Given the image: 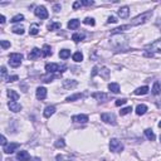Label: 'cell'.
Masks as SVG:
<instances>
[{
	"label": "cell",
	"instance_id": "cell-18",
	"mask_svg": "<svg viewBox=\"0 0 161 161\" xmlns=\"http://www.w3.org/2000/svg\"><path fill=\"white\" fill-rule=\"evenodd\" d=\"M54 112H56V107L54 106H47L44 112H43V115H44L45 118H49L50 116L54 115Z\"/></svg>",
	"mask_w": 161,
	"mask_h": 161
},
{
	"label": "cell",
	"instance_id": "cell-17",
	"mask_svg": "<svg viewBox=\"0 0 161 161\" xmlns=\"http://www.w3.org/2000/svg\"><path fill=\"white\" fill-rule=\"evenodd\" d=\"M35 96L38 100H44L47 97V89L44 87H38L37 92H35Z\"/></svg>",
	"mask_w": 161,
	"mask_h": 161
},
{
	"label": "cell",
	"instance_id": "cell-9",
	"mask_svg": "<svg viewBox=\"0 0 161 161\" xmlns=\"http://www.w3.org/2000/svg\"><path fill=\"white\" fill-rule=\"evenodd\" d=\"M19 146H20V145H19L18 142H11V143H8V145H5V146L3 147V151H4L5 154H13Z\"/></svg>",
	"mask_w": 161,
	"mask_h": 161
},
{
	"label": "cell",
	"instance_id": "cell-16",
	"mask_svg": "<svg viewBox=\"0 0 161 161\" xmlns=\"http://www.w3.org/2000/svg\"><path fill=\"white\" fill-rule=\"evenodd\" d=\"M17 159L19 160V161H29L32 157H30V155L28 154V151H19L18 154H17Z\"/></svg>",
	"mask_w": 161,
	"mask_h": 161
},
{
	"label": "cell",
	"instance_id": "cell-7",
	"mask_svg": "<svg viewBox=\"0 0 161 161\" xmlns=\"http://www.w3.org/2000/svg\"><path fill=\"white\" fill-rule=\"evenodd\" d=\"M34 14L35 17H38L39 19H47L48 18V10L45 9V6L43 5H40V6H37L35 10H34Z\"/></svg>",
	"mask_w": 161,
	"mask_h": 161
},
{
	"label": "cell",
	"instance_id": "cell-23",
	"mask_svg": "<svg viewBox=\"0 0 161 161\" xmlns=\"http://www.w3.org/2000/svg\"><path fill=\"white\" fill-rule=\"evenodd\" d=\"M145 136L147 137V140H150V141H155V139H156L155 133H154V131L151 128H146L145 130Z\"/></svg>",
	"mask_w": 161,
	"mask_h": 161
},
{
	"label": "cell",
	"instance_id": "cell-34",
	"mask_svg": "<svg viewBox=\"0 0 161 161\" xmlns=\"http://www.w3.org/2000/svg\"><path fill=\"white\" fill-rule=\"evenodd\" d=\"M54 146L57 147V149H63V147L65 146V141H64V139H58V140L54 142Z\"/></svg>",
	"mask_w": 161,
	"mask_h": 161
},
{
	"label": "cell",
	"instance_id": "cell-33",
	"mask_svg": "<svg viewBox=\"0 0 161 161\" xmlns=\"http://www.w3.org/2000/svg\"><path fill=\"white\" fill-rule=\"evenodd\" d=\"M73 61L74 62H82L83 61V54H82V53H80V52H76L74 53V54H73Z\"/></svg>",
	"mask_w": 161,
	"mask_h": 161
},
{
	"label": "cell",
	"instance_id": "cell-43",
	"mask_svg": "<svg viewBox=\"0 0 161 161\" xmlns=\"http://www.w3.org/2000/svg\"><path fill=\"white\" fill-rule=\"evenodd\" d=\"M95 4V2H92V0H83L82 2V5L83 6H91V5H93Z\"/></svg>",
	"mask_w": 161,
	"mask_h": 161
},
{
	"label": "cell",
	"instance_id": "cell-31",
	"mask_svg": "<svg viewBox=\"0 0 161 161\" xmlns=\"http://www.w3.org/2000/svg\"><path fill=\"white\" fill-rule=\"evenodd\" d=\"M39 33V25L38 24H32L29 28V34L30 35H37Z\"/></svg>",
	"mask_w": 161,
	"mask_h": 161
},
{
	"label": "cell",
	"instance_id": "cell-6",
	"mask_svg": "<svg viewBox=\"0 0 161 161\" xmlns=\"http://www.w3.org/2000/svg\"><path fill=\"white\" fill-rule=\"evenodd\" d=\"M110 150L112 152H121L124 150V143L117 139H112L110 141Z\"/></svg>",
	"mask_w": 161,
	"mask_h": 161
},
{
	"label": "cell",
	"instance_id": "cell-25",
	"mask_svg": "<svg viewBox=\"0 0 161 161\" xmlns=\"http://www.w3.org/2000/svg\"><path fill=\"white\" fill-rule=\"evenodd\" d=\"M68 29H71V30H73V29H77L78 26H79V20L78 19H72V20H69L68 22Z\"/></svg>",
	"mask_w": 161,
	"mask_h": 161
},
{
	"label": "cell",
	"instance_id": "cell-4",
	"mask_svg": "<svg viewBox=\"0 0 161 161\" xmlns=\"http://www.w3.org/2000/svg\"><path fill=\"white\" fill-rule=\"evenodd\" d=\"M145 49L147 50V56L154 54V53H161V39L155 40V42H152L151 44H149Z\"/></svg>",
	"mask_w": 161,
	"mask_h": 161
},
{
	"label": "cell",
	"instance_id": "cell-35",
	"mask_svg": "<svg viewBox=\"0 0 161 161\" xmlns=\"http://www.w3.org/2000/svg\"><path fill=\"white\" fill-rule=\"evenodd\" d=\"M22 20H24V15L23 14H17L15 17H13L11 18V23H19V22H22Z\"/></svg>",
	"mask_w": 161,
	"mask_h": 161
},
{
	"label": "cell",
	"instance_id": "cell-39",
	"mask_svg": "<svg viewBox=\"0 0 161 161\" xmlns=\"http://www.w3.org/2000/svg\"><path fill=\"white\" fill-rule=\"evenodd\" d=\"M83 23H84L86 25H92V26H93V25L96 24L95 19H93V18H89V17H88V18H86V19L83 20Z\"/></svg>",
	"mask_w": 161,
	"mask_h": 161
},
{
	"label": "cell",
	"instance_id": "cell-32",
	"mask_svg": "<svg viewBox=\"0 0 161 161\" xmlns=\"http://www.w3.org/2000/svg\"><path fill=\"white\" fill-rule=\"evenodd\" d=\"M8 96H9L10 101H17V100L19 98V95H18L15 91H13V89H9V91H8Z\"/></svg>",
	"mask_w": 161,
	"mask_h": 161
},
{
	"label": "cell",
	"instance_id": "cell-14",
	"mask_svg": "<svg viewBox=\"0 0 161 161\" xmlns=\"http://www.w3.org/2000/svg\"><path fill=\"white\" fill-rule=\"evenodd\" d=\"M42 56V49H39V48H33L32 50H30V53L28 54V58L30 59V61H34V59H37L38 57H40Z\"/></svg>",
	"mask_w": 161,
	"mask_h": 161
},
{
	"label": "cell",
	"instance_id": "cell-28",
	"mask_svg": "<svg viewBox=\"0 0 161 161\" xmlns=\"http://www.w3.org/2000/svg\"><path fill=\"white\" fill-rule=\"evenodd\" d=\"M58 76H54V74H50V73H48V74H45V76H42L40 78H42V80L43 82H45V83H48V82H52L53 79H56Z\"/></svg>",
	"mask_w": 161,
	"mask_h": 161
},
{
	"label": "cell",
	"instance_id": "cell-37",
	"mask_svg": "<svg viewBox=\"0 0 161 161\" xmlns=\"http://www.w3.org/2000/svg\"><path fill=\"white\" fill-rule=\"evenodd\" d=\"M131 111H132V107L128 106V107H125V108L121 110V111H120V115H121V116H126V115H128Z\"/></svg>",
	"mask_w": 161,
	"mask_h": 161
},
{
	"label": "cell",
	"instance_id": "cell-21",
	"mask_svg": "<svg viewBox=\"0 0 161 161\" xmlns=\"http://www.w3.org/2000/svg\"><path fill=\"white\" fill-rule=\"evenodd\" d=\"M83 97V93H76V95H72V96H68L65 98V102H73V101H77V100H80Z\"/></svg>",
	"mask_w": 161,
	"mask_h": 161
},
{
	"label": "cell",
	"instance_id": "cell-50",
	"mask_svg": "<svg viewBox=\"0 0 161 161\" xmlns=\"http://www.w3.org/2000/svg\"><path fill=\"white\" fill-rule=\"evenodd\" d=\"M32 160H33V161H42V160H40V159H39V157H33V159H32Z\"/></svg>",
	"mask_w": 161,
	"mask_h": 161
},
{
	"label": "cell",
	"instance_id": "cell-47",
	"mask_svg": "<svg viewBox=\"0 0 161 161\" xmlns=\"http://www.w3.org/2000/svg\"><path fill=\"white\" fill-rule=\"evenodd\" d=\"M0 143H2V146H3V147L6 145V139H5V136H4V135L2 136V141H0Z\"/></svg>",
	"mask_w": 161,
	"mask_h": 161
},
{
	"label": "cell",
	"instance_id": "cell-12",
	"mask_svg": "<svg viewBox=\"0 0 161 161\" xmlns=\"http://www.w3.org/2000/svg\"><path fill=\"white\" fill-rule=\"evenodd\" d=\"M8 107H9V110L10 111H13V112H19V111H22V104L20 103H18L17 101H10L9 103H8Z\"/></svg>",
	"mask_w": 161,
	"mask_h": 161
},
{
	"label": "cell",
	"instance_id": "cell-10",
	"mask_svg": "<svg viewBox=\"0 0 161 161\" xmlns=\"http://www.w3.org/2000/svg\"><path fill=\"white\" fill-rule=\"evenodd\" d=\"M88 116L87 115H74L72 116V121L73 122H77V124H86L88 122Z\"/></svg>",
	"mask_w": 161,
	"mask_h": 161
},
{
	"label": "cell",
	"instance_id": "cell-1",
	"mask_svg": "<svg viewBox=\"0 0 161 161\" xmlns=\"http://www.w3.org/2000/svg\"><path fill=\"white\" fill-rule=\"evenodd\" d=\"M91 76L92 77L101 76L104 79H108L110 78V69L107 68V67H103V65H95L93 67V69H92Z\"/></svg>",
	"mask_w": 161,
	"mask_h": 161
},
{
	"label": "cell",
	"instance_id": "cell-15",
	"mask_svg": "<svg viewBox=\"0 0 161 161\" xmlns=\"http://www.w3.org/2000/svg\"><path fill=\"white\" fill-rule=\"evenodd\" d=\"M117 13H118V17H120L121 19H126V18H128V15H130V8H128V6H122Z\"/></svg>",
	"mask_w": 161,
	"mask_h": 161
},
{
	"label": "cell",
	"instance_id": "cell-51",
	"mask_svg": "<svg viewBox=\"0 0 161 161\" xmlns=\"http://www.w3.org/2000/svg\"><path fill=\"white\" fill-rule=\"evenodd\" d=\"M159 127L161 128V121H160V122H159Z\"/></svg>",
	"mask_w": 161,
	"mask_h": 161
},
{
	"label": "cell",
	"instance_id": "cell-27",
	"mask_svg": "<svg viewBox=\"0 0 161 161\" xmlns=\"http://www.w3.org/2000/svg\"><path fill=\"white\" fill-rule=\"evenodd\" d=\"M84 38H86V34H84V33H74V34L72 35V40H74L76 43L80 42V40H83Z\"/></svg>",
	"mask_w": 161,
	"mask_h": 161
},
{
	"label": "cell",
	"instance_id": "cell-20",
	"mask_svg": "<svg viewBox=\"0 0 161 161\" xmlns=\"http://www.w3.org/2000/svg\"><path fill=\"white\" fill-rule=\"evenodd\" d=\"M11 32L14 33V34H24V32H25V29H24V26L23 25H14L11 28Z\"/></svg>",
	"mask_w": 161,
	"mask_h": 161
},
{
	"label": "cell",
	"instance_id": "cell-11",
	"mask_svg": "<svg viewBox=\"0 0 161 161\" xmlns=\"http://www.w3.org/2000/svg\"><path fill=\"white\" fill-rule=\"evenodd\" d=\"M92 97L95 98V100H97L98 102H106L107 100L110 98V96L106 95V93H103V92H96V93H93Z\"/></svg>",
	"mask_w": 161,
	"mask_h": 161
},
{
	"label": "cell",
	"instance_id": "cell-24",
	"mask_svg": "<svg viewBox=\"0 0 161 161\" xmlns=\"http://www.w3.org/2000/svg\"><path fill=\"white\" fill-rule=\"evenodd\" d=\"M147 92H149V87L143 86V87H139V88L135 91V95H136V96H143V95H146Z\"/></svg>",
	"mask_w": 161,
	"mask_h": 161
},
{
	"label": "cell",
	"instance_id": "cell-48",
	"mask_svg": "<svg viewBox=\"0 0 161 161\" xmlns=\"http://www.w3.org/2000/svg\"><path fill=\"white\" fill-rule=\"evenodd\" d=\"M53 10H54L56 13H58V11L61 10V5H59V4H56L54 6H53Z\"/></svg>",
	"mask_w": 161,
	"mask_h": 161
},
{
	"label": "cell",
	"instance_id": "cell-49",
	"mask_svg": "<svg viewBox=\"0 0 161 161\" xmlns=\"http://www.w3.org/2000/svg\"><path fill=\"white\" fill-rule=\"evenodd\" d=\"M0 23H2V24H4V23H5V17H4V15L0 17Z\"/></svg>",
	"mask_w": 161,
	"mask_h": 161
},
{
	"label": "cell",
	"instance_id": "cell-44",
	"mask_svg": "<svg viewBox=\"0 0 161 161\" xmlns=\"http://www.w3.org/2000/svg\"><path fill=\"white\" fill-rule=\"evenodd\" d=\"M19 77L18 76H9L8 79H6V82H15V80H18Z\"/></svg>",
	"mask_w": 161,
	"mask_h": 161
},
{
	"label": "cell",
	"instance_id": "cell-42",
	"mask_svg": "<svg viewBox=\"0 0 161 161\" xmlns=\"http://www.w3.org/2000/svg\"><path fill=\"white\" fill-rule=\"evenodd\" d=\"M126 102H127V100H126V98H120V100H117V101H116V103H115V104L118 107V106H122V104H125Z\"/></svg>",
	"mask_w": 161,
	"mask_h": 161
},
{
	"label": "cell",
	"instance_id": "cell-8",
	"mask_svg": "<svg viewBox=\"0 0 161 161\" xmlns=\"http://www.w3.org/2000/svg\"><path fill=\"white\" fill-rule=\"evenodd\" d=\"M101 120L106 124H111V125H116V117L113 113H102L101 115Z\"/></svg>",
	"mask_w": 161,
	"mask_h": 161
},
{
	"label": "cell",
	"instance_id": "cell-40",
	"mask_svg": "<svg viewBox=\"0 0 161 161\" xmlns=\"http://www.w3.org/2000/svg\"><path fill=\"white\" fill-rule=\"evenodd\" d=\"M6 74H8V72H6V68H5V67L3 65V67H2V80H4V82H6V79H8Z\"/></svg>",
	"mask_w": 161,
	"mask_h": 161
},
{
	"label": "cell",
	"instance_id": "cell-3",
	"mask_svg": "<svg viewBox=\"0 0 161 161\" xmlns=\"http://www.w3.org/2000/svg\"><path fill=\"white\" fill-rule=\"evenodd\" d=\"M151 15H152V11H151V10L146 11V13H143V14H141V15H139V17H136V18H133V19L131 20L130 25H131V26L141 25V24H143V23H146L147 20H149V19L151 18Z\"/></svg>",
	"mask_w": 161,
	"mask_h": 161
},
{
	"label": "cell",
	"instance_id": "cell-19",
	"mask_svg": "<svg viewBox=\"0 0 161 161\" xmlns=\"http://www.w3.org/2000/svg\"><path fill=\"white\" fill-rule=\"evenodd\" d=\"M42 56H43V57H49V56H52V48H50V45H48V44H44V45H43V48H42Z\"/></svg>",
	"mask_w": 161,
	"mask_h": 161
},
{
	"label": "cell",
	"instance_id": "cell-36",
	"mask_svg": "<svg viewBox=\"0 0 161 161\" xmlns=\"http://www.w3.org/2000/svg\"><path fill=\"white\" fill-rule=\"evenodd\" d=\"M59 28H61V23H50L48 25V29L49 30H57Z\"/></svg>",
	"mask_w": 161,
	"mask_h": 161
},
{
	"label": "cell",
	"instance_id": "cell-22",
	"mask_svg": "<svg viewBox=\"0 0 161 161\" xmlns=\"http://www.w3.org/2000/svg\"><path fill=\"white\" fill-rule=\"evenodd\" d=\"M151 92H152V95H154V96L160 95V93H161V84H160V82H155V83H154Z\"/></svg>",
	"mask_w": 161,
	"mask_h": 161
},
{
	"label": "cell",
	"instance_id": "cell-38",
	"mask_svg": "<svg viewBox=\"0 0 161 161\" xmlns=\"http://www.w3.org/2000/svg\"><path fill=\"white\" fill-rule=\"evenodd\" d=\"M56 160H57V161H73L71 157H68V156H64V155H57Z\"/></svg>",
	"mask_w": 161,
	"mask_h": 161
},
{
	"label": "cell",
	"instance_id": "cell-13",
	"mask_svg": "<svg viewBox=\"0 0 161 161\" xmlns=\"http://www.w3.org/2000/svg\"><path fill=\"white\" fill-rule=\"evenodd\" d=\"M77 84H78V82L74 79H64L63 80V88H65V89H72V88L77 87Z\"/></svg>",
	"mask_w": 161,
	"mask_h": 161
},
{
	"label": "cell",
	"instance_id": "cell-41",
	"mask_svg": "<svg viewBox=\"0 0 161 161\" xmlns=\"http://www.w3.org/2000/svg\"><path fill=\"white\" fill-rule=\"evenodd\" d=\"M0 45H2L3 49H6L10 47V42H8V40H0Z\"/></svg>",
	"mask_w": 161,
	"mask_h": 161
},
{
	"label": "cell",
	"instance_id": "cell-45",
	"mask_svg": "<svg viewBox=\"0 0 161 161\" xmlns=\"http://www.w3.org/2000/svg\"><path fill=\"white\" fill-rule=\"evenodd\" d=\"M80 6H83V5H82V2H76V3H73V6H72V8L76 10V9L80 8Z\"/></svg>",
	"mask_w": 161,
	"mask_h": 161
},
{
	"label": "cell",
	"instance_id": "cell-5",
	"mask_svg": "<svg viewBox=\"0 0 161 161\" xmlns=\"http://www.w3.org/2000/svg\"><path fill=\"white\" fill-rule=\"evenodd\" d=\"M22 61H23L22 53H11L9 56V64L11 67H14V68H17V67H19L22 64Z\"/></svg>",
	"mask_w": 161,
	"mask_h": 161
},
{
	"label": "cell",
	"instance_id": "cell-46",
	"mask_svg": "<svg viewBox=\"0 0 161 161\" xmlns=\"http://www.w3.org/2000/svg\"><path fill=\"white\" fill-rule=\"evenodd\" d=\"M111 23H117V19L115 17H108V19H107V24H111Z\"/></svg>",
	"mask_w": 161,
	"mask_h": 161
},
{
	"label": "cell",
	"instance_id": "cell-2",
	"mask_svg": "<svg viewBox=\"0 0 161 161\" xmlns=\"http://www.w3.org/2000/svg\"><path fill=\"white\" fill-rule=\"evenodd\" d=\"M45 71L47 73H63L67 71V65L65 64H57V63H48L45 64Z\"/></svg>",
	"mask_w": 161,
	"mask_h": 161
},
{
	"label": "cell",
	"instance_id": "cell-26",
	"mask_svg": "<svg viewBox=\"0 0 161 161\" xmlns=\"http://www.w3.org/2000/svg\"><path fill=\"white\" fill-rule=\"evenodd\" d=\"M147 112V106L146 104H139L137 107H136V113L139 115V116H142V115H145Z\"/></svg>",
	"mask_w": 161,
	"mask_h": 161
},
{
	"label": "cell",
	"instance_id": "cell-52",
	"mask_svg": "<svg viewBox=\"0 0 161 161\" xmlns=\"http://www.w3.org/2000/svg\"><path fill=\"white\" fill-rule=\"evenodd\" d=\"M160 141H161V135H160Z\"/></svg>",
	"mask_w": 161,
	"mask_h": 161
},
{
	"label": "cell",
	"instance_id": "cell-30",
	"mask_svg": "<svg viewBox=\"0 0 161 161\" xmlns=\"http://www.w3.org/2000/svg\"><path fill=\"white\" fill-rule=\"evenodd\" d=\"M59 57L62 59H67V58H69L71 57V50L69 49H62L59 52Z\"/></svg>",
	"mask_w": 161,
	"mask_h": 161
},
{
	"label": "cell",
	"instance_id": "cell-29",
	"mask_svg": "<svg viewBox=\"0 0 161 161\" xmlns=\"http://www.w3.org/2000/svg\"><path fill=\"white\" fill-rule=\"evenodd\" d=\"M108 89L112 92V93H120V84L113 82V83H110L108 84Z\"/></svg>",
	"mask_w": 161,
	"mask_h": 161
}]
</instances>
